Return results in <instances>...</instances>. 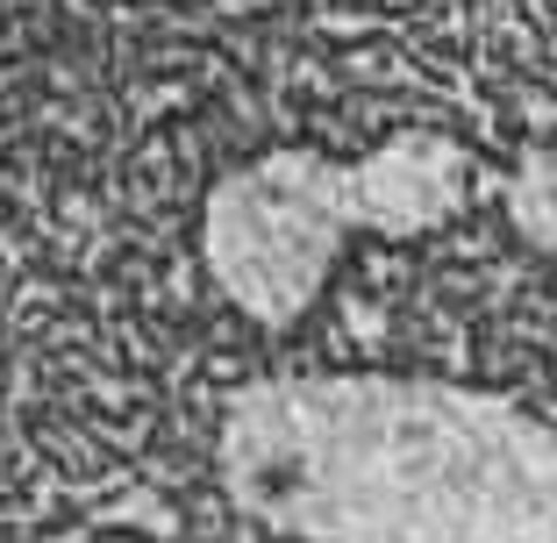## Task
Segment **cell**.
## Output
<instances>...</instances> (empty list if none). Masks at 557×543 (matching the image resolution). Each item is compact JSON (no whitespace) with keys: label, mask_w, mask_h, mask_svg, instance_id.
Instances as JSON below:
<instances>
[{"label":"cell","mask_w":557,"mask_h":543,"mask_svg":"<svg viewBox=\"0 0 557 543\" xmlns=\"http://www.w3.org/2000/svg\"><path fill=\"white\" fill-rule=\"evenodd\" d=\"M214 479L286 543H557V422L486 386L258 379L222 408Z\"/></svg>","instance_id":"cell-1"},{"label":"cell","mask_w":557,"mask_h":543,"mask_svg":"<svg viewBox=\"0 0 557 543\" xmlns=\"http://www.w3.org/2000/svg\"><path fill=\"white\" fill-rule=\"evenodd\" d=\"M350 236H364L358 172L322 150H264L222 172L200 208V258L258 330H294Z\"/></svg>","instance_id":"cell-2"},{"label":"cell","mask_w":557,"mask_h":543,"mask_svg":"<svg viewBox=\"0 0 557 543\" xmlns=\"http://www.w3.org/2000/svg\"><path fill=\"white\" fill-rule=\"evenodd\" d=\"M350 172H358L364 236H429L500 186V172H486L443 129H400L372 144L364 158H350Z\"/></svg>","instance_id":"cell-3"},{"label":"cell","mask_w":557,"mask_h":543,"mask_svg":"<svg viewBox=\"0 0 557 543\" xmlns=\"http://www.w3.org/2000/svg\"><path fill=\"white\" fill-rule=\"evenodd\" d=\"M493 194L508 200V222L529 236V244L557 250V150H529Z\"/></svg>","instance_id":"cell-4"},{"label":"cell","mask_w":557,"mask_h":543,"mask_svg":"<svg viewBox=\"0 0 557 543\" xmlns=\"http://www.w3.org/2000/svg\"><path fill=\"white\" fill-rule=\"evenodd\" d=\"M0 250H8V236H0Z\"/></svg>","instance_id":"cell-5"}]
</instances>
